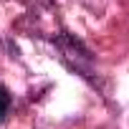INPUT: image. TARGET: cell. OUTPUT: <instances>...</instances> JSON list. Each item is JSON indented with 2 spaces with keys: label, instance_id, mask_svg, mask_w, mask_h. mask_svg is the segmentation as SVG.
<instances>
[{
  "label": "cell",
  "instance_id": "6da1fadb",
  "mask_svg": "<svg viewBox=\"0 0 129 129\" xmlns=\"http://www.w3.org/2000/svg\"><path fill=\"white\" fill-rule=\"evenodd\" d=\"M8 109H10V94H8V89H3V86H0V121L5 119Z\"/></svg>",
  "mask_w": 129,
  "mask_h": 129
}]
</instances>
